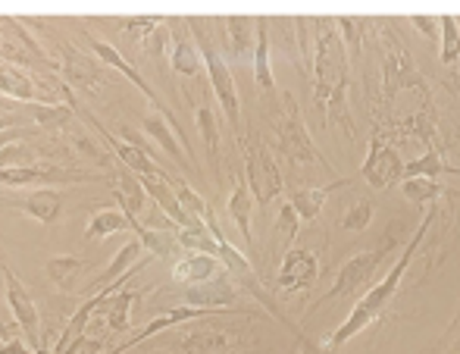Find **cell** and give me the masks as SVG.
I'll list each match as a JSON object with an SVG mask.
<instances>
[{"label": "cell", "instance_id": "6da1fadb", "mask_svg": "<svg viewBox=\"0 0 460 354\" xmlns=\"http://www.w3.org/2000/svg\"><path fill=\"white\" fill-rule=\"evenodd\" d=\"M436 214H438V204H432V210L423 217V223H420V226L413 229L411 242H407L404 248H401V254H398V261L392 263V270H388V273L382 276V279L376 282L373 288H369L364 298H360L358 305L351 307V314H348L345 323H341L339 330H335L332 336H329L326 342H323V351H326V354L341 351L348 342H351L354 336H360V332H364L367 326H373L376 320H379L382 314L388 311V305H392V298H394V292H398L401 279L407 276V267H411L413 254L420 251V244H423L426 233H429L432 223H436Z\"/></svg>", "mask_w": 460, "mask_h": 354}, {"label": "cell", "instance_id": "7a4b0ae2", "mask_svg": "<svg viewBox=\"0 0 460 354\" xmlns=\"http://www.w3.org/2000/svg\"><path fill=\"white\" fill-rule=\"evenodd\" d=\"M235 317H210L179 326L147 354H254V336Z\"/></svg>", "mask_w": 460, "mask_h": 354}, {"label": "cell", "instance_id": "3957f363", "mask_svg": "<svg viewBox=\"0 0 460 354\" xmlns=\"http://www.w3.org/2000/svg\"><path fill=\"white\" fill-rule=\"evenodd\" d=\"M314 25H316V31H314V60H310V73H314V107L323 113L335 88L351 82V60H348V50H345V44H341L339 29H332L335 19L316 16Z\"/></svg>", "mask_w": 460, "mask_h": 354}, {"label": "cell", "instance_id": "277c9868", "mask_svg": "<svg viewBox=\"0 0 460 354\" xmlns=\"http://www.w3.org/2000/svg\"><path fill=\"white\" fill-rule=\"evenodd\" d=\"M185 25H191V38L200 50V60L207 66V79H210L213 88V98H217L219 111H223L226 122L232 126L235 138L242 141V98H238V85H235V75H232V66L223 60L217 48H213L210 35L204 31V19L200 16H185Z\"/></svg>", "mask_w": 460, "mask_h": 354}, {"label": "cell", "instance_id": "5b68a950", "mask_svg": "<svg viewBox=\"0 0 460 354\" xmlns=\"http://www.w3.org/2000/svg\"><path fill=\"white\" fill-rule=\"evenodd\" d=\"M82 38H85V41H88V48H92V54L97 57V60L103 63V66L110 69V73H119V75H126L128 82H135V88H138V92L145 94L147 101H151V107H154V111H157L160 117H164L166 122H170V126H172V132L179 135V141H182V147H185V157H188V164L194 166V173H204V166L198 164V154H194V145H191V138H188V132L182 128V122H179L176 113H172L170 107L164 104V98H160V94L154 92L151 85H147V79L138 73V66H135V63H128L126 57H122L119 50L113 48V44H110V41H103V38H97V35H92V31H88V29H82Z\"/></svg>", "mask_w": 460, "mask_h": 354}, {"label": "cell", "instance_id": "8992f818", "mask_svg": "<svg viewBox=\"0 0 460 354\" xmlns=\"http://www.w3.org/2000/svg\"><path fill=\"white\" fill-rule=\"evenodd\" d=\"M401 242L407 244V229L401 226V223H392V226H388V238L379 244V248H373V251H360V254L348 257V261L341 263L339 273H335L332 288H329V292L323 295V298L316 301V305L310 307L307 314H314L316 307L329 305V301H335V298H351V295H358V288H364L367 282L373 279L376 270L382 267V261H385V257H388V251H392L394 244H401Z\"/></svg>", "mask_w": 460, "mask_h": 354}, {"label": "cell", "instance_id": "52a82bcc", "mask_svg": "<svg viewBox=\"0 0 460 354\" xmlns=\"http://www.w3.org/2000/svg\"><path fill=\"white\" fill-rule=\"evenodd\" d=\"M276 135L279 151H282L285 160H291V164H320L326 170H332L320 154V147H316L314 135H310L307 122H304L301 104H297V98L291 92H282V113L276 117Z\"/></svg>", "mask_w": 460, "mask_h": 354}, {"label": "cell", "instance_id": "ba28073f", "mask_svg": "<svg viewBox=\"0 0 460 354\" xmlns=\"http://www.w3.org/2000/svg\"><path fill=\"white\" fill-rule=\"evenodd\" d=\"M242 147H244V173H242L244 182H248L257 208H270L285 189L282 166H279L276 154L261 138L242 141Z\"/></svg>", "mask_w": 460, "mask_h": 354}, {"label": "cell", "instance_id": "9c48e42d", "mask_svg": "<svg viewBox=\"0 0 460 354\" xmlns=\"http://www.w3.org/2000/svg\"><path fill=\"white\" fill-rule=\"evenodd\" d=\"M382 88H385V101H392L401 88H423L426 92V82L413 66L411 50L392 29H382Z\"/></svg>", "mask_w": 460, "mask_h": 354}, {"label": "cell", "instance_id": "30bf717a", "mask_svg": "<svg viewBox=\"0 0 460 354\" xmlns=\"http://www.w3.org/2000/svg\"><path fill=\"white\" fill-rule=\"evenodd\" d=\"M4 279H6V307L13 314V323L22 332L25 345H31L35 354H48L44 351V336H41V314H38V305L31 298V292L22 286L16 273L10 267H4Z\"/></svg>", "mask_w": 460, "mask_h": 354}, {"label": "cell", "instance_id": "8fae6325", "mask_svg": "<svg viewBox=\"0 0 460 354\" xmlns=\"http://www.w3.org/2000/svg\"><path fill=\"white\" fill-rule=\"evenodd\" d=\"M360 179L376 191L392 189L394 182L404 179V160H401V154L394 151L392 145H385V141L379 138V132L369 138L367 157H364V164H360Z\"/></svg>", "mask_w": 460, "mask_h": 354}, {"label": "cell", "instance_id": "7c38bea8", "mask_svg": "<svg viewBox=\"0 0 460 354\" xmlns=\"http://www.w3.org/2000/svg\"><path fill=\"white\" fill-rule=\"evenodd\" d=\"M63 50V63H60V75L66 79V88H75V92H94L103 82L116 79V73H110L94 54H85V50H75L69 44H60Z\"/></svg>", "mask_w": 460, "mask_h": 354}, {"label": "cell", "instance_id": "4fadbf2b", "mask_svg": "<svg viewBox=\"0 0 460 354\" xmlns=\"http://www.w3.org/2000/svg\"><path fill=\"white\" fill-rule=\"evenodd\" d=\"M238 286L229 279V273H219L207 282H194V286H185L179 292V305L188 307H200V311H232L238 301Z\"/></svg>", "mask_w": 460, "mask_h": 354}, {"label": "cell", "instance_id": "5bb4252c", "mask_svg": "<svg viewBox=\"0 0 460 354\" xmlns=\"http://www.w3.org/2000/svg\"><path fill=\"white\" fill-rule=\"evenodd\" d=\"M320 279V257L307 248H288L276 273L279 292H310Z\"/></svg>", "mask_w": 460, "mask_h": 354}, {"label": "cell", "instance_id": "9a60e30c", "mask_svg": "<svg viewBox=\"0 0 460 354\" xmlns=\"http://www.w3.org/2000/svg\"><path fill=\"white\" fill-rule=\"evenodd\" d=\"M166 25H170V44H166V57H170L172 73L179 75H200L204 69V60H200V50L191 38V29H185V19L166 16Z\"/></svg>", "mask_w": 460, "mask_h": 354}, {"label": "cell", "instance_id": "2e32d148", "mask_svg": "<svg viewBox=\"0 0 460 354\" xmlns=\"http://www.w3.org/2000/svg\"><path fill=\"white\" fill-rule=\"evenodd\" d=\"M31 182H94V176L88 173H75V170H63L54 164H25V166H10V170H0V185H31Z\"/></svg>", "mask_w": 460, "mask_h": 354}, {"label": "cell", "instance_id": "e0dca14e", "mask_svg": "<svg viewBox=\"0 0 460 354\" xmlns=\"http://www.w3.org/2000/svg\"><path fill=\"white\" fill-rule=\"evenodd\" d=\"M13 210H19V214L31 217L35 223H41V226H54L57 220L63 217V198L57 189H50V185H44V189H31L25 198H16V201H6Z\"/></svg>", "mask_w": 460, "mask_h": 354}, {"label": "cell", "instance_id": "ac0fdd59", "mask_svg": "<svg viewBox=\"0 0 460 354\" xmlns=\"http://www.w3.org/2000/svg\"><path fill=\"white\" fill-rule=\"evenodd\" d=\"M110 191H113L119 210L126 214L128 226H138L141 214H145V208H147V191H145V185H141V179L135 176V173H119V176H113V182H110Z\"/></svg>", "mask_w": 460, "mask_h": 354}, {"label": "cell", "instance_id": "d6986e66", "mask_svg": "<svg viewBox=\"0 0 460 354\" xmlns=\"http://www.w3.org/2000/svg\"><path fill=\"white\" fill-rule=\"evenodd\" d=\"M92 267H94V261H82V257H75V254H57L44 263V273H48V279L57 286V292L75 295L82 276H85Z\"/></svg>", "mask_w": 460, "mask_h": 354}, {"label": "cell", "instance_id": "ffe728a7", "mask_svg": "<svg viewBox=\"0 0 460 354\" xmlns=\"http://www.w3.org/2000/svg\"><path fill=\"white\" fill-rule=\"evenodd\" d=\"M219 273H226L223 263H219V257L200 254V251H185V254L172 263V279H176L179 286L207 282V279H213V276H219Z\"/></svg>", "mask_w": 460, "mask_h": 354}, {"label": "cell", "instance_id": "44dd1931", "mask_svg": "<svg viewBox=\"0 0 460 354\" xmlns=\"http://www.w3.org/2000/svg\"><path fill=\"white\" fill-rule=\"evenodd\" d=\"M254 195H251L248 182H244V176H232V191H229V204H226V210H229V217L235 220L238 233H242L244 244H248V251H254V233H251V217H254Z\"/></svg>", "mask_w": 460, "mask_h": 354}, {"label": "cell", "instance_id": "7402d4cb", "mask_svg": "<svg viewBox=\"0 0 460 354\" xmlns=\"http://www.w3.org/2000/svg\"><path fill=\"white\" fill-rule=\"evenodd\" d=\"M141 301V292H132V288L122 286L119 292H113L101 307L94 311V320H101L107 332H126L128 330V314H132V305Z\"/></svg>", "mask_w": 460, "mask_h": 354}, {"label": "cell", "instance_id": "603a6c76", "mask_svg": "<svg viewBox=\"0 0 460 354\" xmlns=\"http://www.w3.org/2000/svg\"><path fill=\"white\" fill-rule=\"evenodd\" d=\"M219 22L226 25V44H229V54L235 63L248 60L254 54L257 44V19L254 16H223Z\"/></svg>", "mask_w": 460, "mask_h": 354}, {"label": "cell", "instance_id": "cb8c5ba5", "mask_svg": "<svg viewBox=\"0 0 460 354\" xmlns=\"http://www.w3.org/2000/svg\"><path fill=\"white\" fill-rule=\"evenodd\" d=\"M345 185H351V179H335L332 185H323V189H297L288 195V208L295 210L301 223H314L316 217L323 214L326 198L332 195L335 189H345Z\"/></svg>", "mask_w": 460, "mask_h": 354}, {"label": "cell", "instance_id": "d4e9b609", "mask_svg": "<svg viewBox=\"0 0 460 354\" xmlns=\"http://www.w3.org/2000/svg\"><path fill=\"white\" fill-rule=\"evenodd\" d=\"M141 128H145V132L151 135V138L157 141L160 147H164V154H170L172 164H176V166L188 164V157L182 154L185 147H182V141H179V135L172 132V126L164 117H160L157 111H145V113H141Z\"/></svg>", "mask_w": 460, "mask_h": 354}, {"label": "cell", "instance_id": "484cf974", "mask_svg": "<svg viewBox=\"0 0 460 354\" xmlns=\"http://www.w3.org/2000/svg\"><path fill=\"white\" fill-rule=\"evenodd\" d=\"M188 94V92H185ZM191 98V94H188ZM194 122H198V132L207 145V157H210V170L219 179V126H217V113H213L210 101H194Z\"/></svg>", "mask_w": 460, "mask_h": 354}, {"label": "cell", "instance_id": "4316f807", "mask_svg": "<svg viewBox=\"0 0 460 354\" xmlns=\"http://www.w3.org/2000/svg\"><path fill=\"white\" fill-rule=\"evenodd\" d=\"M0 94L10 101H22V104H38L35 94V79L29 73H22L13 63L0 60Z\"/></svg>", "mask_w": 460, "mask_h": 354}, {"label": "cell", "instance_id": "83f0119b", "mask_svg": "<svg viewBox=\"0 0 460 354\" xmlns=\"http://www.w3.org/2000/svg\"><path fill=\"white\" fill-rule=\"evenodd\" d=\"M141 251H145V248H141L138 238H128V242L122 244V248L113 254V261H110V267L103 270L101 276H97V279L92 282V286H88V292H101L103 286H110V282L122 279V276H126L128 270H132L135 263H138V254H141Z\"/></svg>", "mask_w": 460, "mask_h": 354}, {"label": "cell", "instance_id": "f1b7e54d", "mask_svg": "<svg viewBox=\"0 0 460 354\" xmlns=\"http://www.w3.org/2000/svg\"><path fill=\"white\" fill-rule=\"evenodd\" d=\"M267 16H257V44H254V82L261 92H273L276 79H273V66H270V31H267Z\"/></svg>", "mask_w": 460, "mask_h": 354}, {"label": "cell", "instance_id": "f546056e", "mask_svg": "<svg viewBox=\"0 0 460 354\" xmlns=\"http://www.w3.org/2000/svg\"><path fill=\"white\" fill-rule=\"evenodd\" d=\"M445 173H457L460 176L457 166L445 164V154L438 147H429L417 160L404 164V179H432V182H438V176H445Z\"/></svg>", "mask_w": 460, "mask_h": 354}, {"label": "cell", "instance_id": "4dcf8cb0", "mask_svg": "<svg viewBox=\"0 0 460 354\" xmlns=\"http://www.w3.org/2000/svg\"><path fill=\"white\" fill-rule=\"evenodd\" d=\"M29 111H31V119H35L38 128H66L75 117V111L66 104V101H57V104L38 101V104H29Z\"/></svg>", "mask_w": 460, "mask_h": 354}, {"label": "cell", "instance_id": "1f68e13d", "mask_svg": "<svg viewBox=\"0 0 460 354\" xmlns=\"http://www.w3.org/2000/svg\"><path fill=\"white\" fill-rule=\"evenodd\" d=\"M348 88H351V82H345V85L335 88L332 98H329V104H326V111H323V119L332 122V126H341L348 138H354V135H358V128H354L351 104H348Z\"/></svg>", "mask_w": 460, "mask_h": 354}, {"label": "cell", "instance_id": "d6a6232c", "mask_svg": "<svg viewBox=\"0 0 460 354\" xmlns=\"http://www.w3.org/2000/svg\"><path fill=\"white\" fill-rule=\"evenodd\" d=\"M438 35H442V48H438V60L442 66H457L460 63V22L451 13L438 16Z\"/></svg>", "mask_w": 460, "mask_h": 354}, {"label": "cell", "instance_id": "836d02e7", "mask_svg": "<svg viewBox=\"0 0 460 354\" xmlns=\"http://www.w3.org/2000/svg\"><path fill=\"white\" fill-rule=\"evenodd\" d=\"M122 229H128L126 214H122V210L107 208V210H97L92 220H88L85 238H88V242H101V238H110V235L122 233Z\"/></svg>", "mask_w": 460, "mask_h": 354}, {"label": "cell", "instance_id": "e575fe53", "mask_svg": "<svg viewBox=\"0 0 460 354\" xmlns=\"http://www.w3.org/2000/svg\"><path fill=\"white\" fill-rule=\"evenodd\" d=\"M335 25H339V35H341V44L348 50V60H358L364 54V35H367V19L360 16H335Z\"/></svg>", "mask_w": 460, "mask_h": 354}, {"label": "cell", "instance_id": "d590c367", "mask_svg": "<svg viewBox=\"0 0 460 354\" xmlns=\"http://www.w3.org/2000/svg\"><path fill=\"white\" fill-rule=\"evenodd\" d=\"M445 191L442 182H432V179H401V195L407 198L417 208H429L438 204V195Z\"/></svg>", "mask_w": 460, "mask_h": 354}, {"label": "cell", "instance_id": "8d00e7d4", "mask_svg": "<svg viewBox=\"0 0 460 354\" xmlns=\"http://www.w3.org/2000/svg\"><path fill=\"white\" fill-rule=\"evenodd\" d=\"M176 238L185 251H200V254H213L217 257V238L204 223H191V226H179Z\"/></svg>", "mask_w": 460, "mask_h": 354}, {"label": "cell", "instance_id": "74e56055", "mask_svg": "<svg viewBox=\"0 0 460 354\" xmlns=\"http://www.w3.org/2000/svg\"><path fill=\"white\" fill-rule=\"evenodd\" d=\"M373 214L376 208L369 201H351L345 208V214L339 217V226L345 233H364V229H369V223H373Z\"/></svg>", "mask_w": 460, "mask_h": 354}, {"label": "cell", "instance_id": "f35d334b", "mask_svg": "<svg viewBox=\"0 0 460 354\" xmlns=\"http://www.w3.org/2000/svg\"><path fill=\"white\" fill-rule=\"evenodd\" d=\"M166 22V16H132V19H126V38H132L135 44H138V48H145L147 41H151L154 38V31L160 29V25Z\"/></svg>", "mask_w": 460, "mask_h": 354}, {"label": "cell", "instance_id": "ab89813d", "mask_svg": "<svg viewBox=\"0 0 460 354\" xmlns=\"http://www.w3.org/2000/svg\"><path fill=\"white\" fill-rule=\"evenodd\" d=\"M297 233H301V220H297V214L288 204H282V210H279V217H276V229H273L276 242L291 244L297 238Z\"/></svg>", "mask_w": 460, "mask_h": 354}, {"label": "cell", "instance_id": "60d3db41", "mask_svg": "<svg viewBox=\"0 0 460 354\" xmlns=\"http://www.w3.org/2000/svg\"><path fill=\"white\" fill-rule=\"evenodd\" d=\"M73 147H75V151H82V154H85V157L97 160V164H107V160H110V154H103V147L97 145V141H94L88 132L73 135Z\"/></svg>", "mask_w": 460, "mask_h": 354}, {"label": "cell", "instance_id": "b9f144b4", "mask_svg": "<svg viewBox=\"0 0 460 354\" xmlns=\"http://www.w3.org/2000/svg\"><path fill=\"white\" fill-rule=\"evenodd\" d=\"M107 339H94V336H79L63 354H101Z\"/></svg>", "mask_w": 460, "mask_h": 354}, {"label": "cell", "instance_id": "7bdbcfd3", "mask_svg": "<svg viewBox=\"0 0 460 354\" xmlns=\"http://www.w3.org/2000/svg\"><path fill=\"white\" fill-rule=\"evenodd\" d=\"M407 22L417 25L420 35H423V38H436L438 35V16H423V13H411V16H407Z\"/></svg>", "mask_w": 460, "mask_h": 354}, {"label": "cell", "instance_id": "ee69618b", "mask_svg": "<svg viewBox=\"0 0 460 354\" xmlns=\"http://www.w3.org/2000/svg\"><path fill=\"white\" fill-rule=\"evenodd\" d=\"M0 354H35L29 349V345H25V339H6V342H0Z\"/></svg>", "mask_w": 460, "mask_h": 354}, {"label": "cell", "instance_id": "f6af8a7d", "mask_svg": "<svg viewBox=\"0 0 460 354\" xmlns=\"http://www.w3.org/2000/svg\"><path fill=\"white\" fill-rule=\"evenodd\" d=\"M25 135V128H4V132H0V151H4L6 145H13V141H19Z\"/></svg>", "mask_w": 460, "mask_h": 354}, {"label": "cell", "instance_id": "bcb514c9", "mask_svg": "<svg viewBox=\"0 0 460 354\" xmlns=\"http://www.w3.org/2000/svg\"><path fill=\"white\" fill-rule=\"evenodd\" d=\"M442 354H460V342H455V345H451V349H445Z\"/></svg>", "mask_w": 460, "mask_h": 354}, {"label": "cell", "instance_id": "7dc6e473", "mask_svg": "<svg viewBox=\"0 0 460 354\" xmlns=\"http://www.w3.org/2000/svg\"><path fill=\"white\" fill-rule=\"evenodd\" d=\"M457 22H460V19H457Z\"/></svg>", "mask_w": 460, "mask_h": 354}]
</instances>
